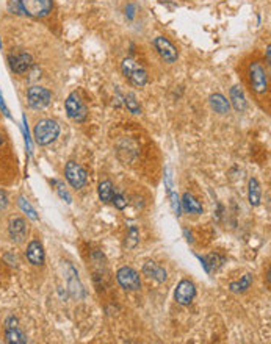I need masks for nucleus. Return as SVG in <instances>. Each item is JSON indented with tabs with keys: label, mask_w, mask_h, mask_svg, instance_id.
<instances>
[{
	"label": "nucleus",
	"mask_w": 271,
	"mask_h": 344,
	"mask_svg": "<svg viewBox=\"0 0 271 344\" xmlns=\"http://www.w3.org/2000/svg\"><path fill=\"white\" fill-rule=\"evenodd\" d=\"M60 135V125L54 119H41L33 130V136L38 146H49Z\"/></svg>",
	"instance_id": "obj_1"
},
{
	"label": "nucleus",
	"mask_w": 271,
	"mask_h": 344,
	"mask_svg": "<svg viewBox=\"0 0 271 344\" xmlns=\"http://www.w3.org/2000/svg\"><path fill=\"white\" fill-rule=\"evenodd\" d=\"M121 70L124 77L132 83V85L143 88L148 83V72L146 69L141 66L138 61H135L134 58H124L121 63Z\"/></svg>",
	"instance_id": "obj_2"
},
{
	"label": "nucleus",
	"mask_w": 271,
	"mask_h": 344,
	"mask_svg": "<svg viewBox=\"0 0 271 344\" xmlns=\"http://www.w3.org/2000/svg\"><path fill=\"white\" fill-rule=\"evenodd\" d=\"M64 108L66 113L69 116V119H72L76 122H85L86 117H88V110L85 103L82 102V99L78 97L77 92L69 94L66 102H64Z\"/></svg>",
	"instance_id": "obj_3"
},
{
	"label": "nucleus",
	"mask_w": 271,
	"mask_h": 344,
	"mask_svg": "<svg viewBox=\"0 0 271 344\" xmlns=\"http://www.w3.org/2000/svg\"><path fill=\"white\" fill-rule=\"evenodd\" d=\"M250 81L254 92L265 94L268 91V72L262 63L252 61L250 66Z\"/></svg>",
	"instance_id": "obj_4"
},
{
	"label": "nucleus",
	"mask_w": 271,
	"mask_h": 344,
	"mask_svg": "<svg viewBox=\"0 0 271 344\" xmlns=\"http://www.w3.org/2000/svg\"><path fill=\"white\" fill-rule=\"evenodd\" d=\"M116 280L127 291H138L141 288V280L138 272L130 266H122L116 272Z\"/></svg>",
	"instance_id": "obj_5"
},
{
	"label": "nucleus",
	"mask_w": 271,
	"mask_h": 344,
	"mask_svg": "<svg viewBox=\"0 0 271 344\" xmlns=\"http://www.w3.org/2000/svg\"><path fill=\"white\" fill-rule=\"evenodd\" d=\"M26 16L44 17L52 11V0H19Z\"/></svg>",
	"instance_id": "obj_6"
},
{
	"label": "nucleus",
	"mask_w": 271,
	"mask_h": 344,
	"mask_svg": "<svg viewBox=\"0 0 271 344\" xmlns=\"http://www.w3.org/2000/svg\"><path fill=\"white\" fill-rule=\"evenodd\" d=\"M64 177H66V180L69 182V185L72 188H76V189L84 188L85 183H86V171L76 161H68L66 163Z\"/></svg>",
	"instance_id": "obj_7"
},
{
	"label": "nucleus",
	"mask_w": 271,
	"mask_h": 344,
	"mask_svg": "<svg viewBox=\"0 0 271 344\" xmlns=\"http://www.w3.org/2000/svg\"><path fill=\"white\" fill-rule=\"evenodd\" d=\"M27 100L33 110H42L52 100V94L49 89L42 86H32L27 91Z\"/></svg>",
	"instance_id": "obj_8"
},
{
	"label": "nucleus",
	"mask_w": 271,
	"mask_h": 344,
	"mask_svg": "<svg viewBox=\"0 0 271 344\" xmlns=\"http://www.w3.org/2000/svg\"><path fill=\"white\" fill-rule=\"evenodd\" d=\"M154 47H156L157 53L162 56V60H164L168 64H172V63L178 61L179 52H178V49H176L174 44H172L168 38H164V36H157V38L154 39Z\"/></svg>",
	"instance_id": "obj_9"
},
{
	"label": "nucleus",
	"mask_w": 271,
	"mask_h": 344,
	"mask_svg": "<svg viewBox=\"0 0 271 344\" xmlns=\"http://www.w3.org/2000/svg\"><path fill=\"white\" fill-rule=\"evenodd\" d=\"M194 296H196V287H194V283L192 280H180L179 285H178V288H176L174 291V299L176 302H178L179 305H190L194 299Z\"/></svg>",
	"instance_id": "obj_10"
},
{
	"label": "nucleus",
	"mask_w": 271,
	"mask_h": 344,
	"mask_svg": "<svg viewBox=\"0 0 271 344\" xmlns=\"http://www.w3.org/2000/svg\"><path fill=\"white\" fill-rule=\"evenodd\" d=\"M8 63H10V67H11V70H13L14 74L24 75L33 67V58L27 52H19V53H14V55H10L8 56Z\"/></svg>",
	"instance_id": "obj_11"
},
{
	"label": "nucleus",
	"mask_w": 271,
	"mask_h": 344,
	"mask_svg": "<svg viewBox=\"0 0 271 344\" xmlns=\"http://www.w3.org/2000/svg\"><path fill=\"white\" fill-rule=\"evenodd\" d=\"M27 232H28V227H27V222L24 218H11L10 219V224H8V233H10V238L13 240L14 243H22L24 240H26L27 236Z\"/></svg>",
	"instance_id": "obj_12"
},
{
	"label": "nucleus",
	"mask_w": 271,
	"mask_h": 344,
	"mask_svg": "<svg viewBox=\"0 0 271 344\" xmlns=\"http://www.w3.org/2000/svg\"><path fill=\"white\" fill-rule=\"evenodd\" d=\"M26 257L33 266H42L44 265V258H46L42 244L40 241H36V240L30 241L28 246H27V251H26Z\"/></svg>",
	"instance_id": "obj_13"
},
{
	"label": "nucleus",
	"mask_w": 271,
	"mask_h": 344,
	"mask_svg": "<svg viewBox=\"0 0 271 344\" xmlns=\"http://www.w3.org/2000/svg\"><path fill=\"white\" fill-rule=\"evenodd\" d=\"M229 103H232L234 110L238 111V113H243L246 110V106H248V102H246V96H244V91L240 85H235L230 88V92H229Z\"/></svg>",
	"instance_id": "obj_14"
},
{
	"label": "nucleus",
	"mask_w": 271,
	"mask_h": 344,
	"mask_svg": "<svg viewBox=\"0 0 271 344\" xmlns=\"http://www.w3.org/2000/svg\"><path fill=\"white\" fill-rule=\"evenodd\" d=\"M143 274L148 276L149 279H154L158 283H163L164 280L168 279V272L164 268H162L160 265H157L156 262H148L143 266Z\"/></svg>",
	"instance_id": "obj_15"
},
{
	"label": "nucleus",
	"mask_w": 271,
	"mask_h": 344,
	"mask_svg": "<svg viewBox=\"0 0 271 344\" xmlns=\"http://www.w3.org/2000/svg\"><path fill=\"white\" fill-rule=\"evenodd\" d=\"M180 204H182V208H184L186 213H192V215H202V213H204L202 204L199 202V200H198L193 194H190V193H185V194L182 196Z\"/></svg>",
	"instance_id": "obj_16"
},
{
	"label": "nucleus",
	"mask_w": 271,
	"mask_h": 344,
	"mask_svg": "<svg viewBox=\"0 0 271 344\" xmlns=\"http://www.w3.org/2000/svg\"><path fill=\"white\" fill-rule=\"evenodd\" d=\"M208 102H210L212 110H214L215 113H218V114H228L229 110H230V103H229V100H228L224 96H222V94H220V92L212 94L210 99H208Z\"/></svg>",
	"instance_id": "obj_17"
},
{
	"label": "nucleus",
	"mask_w": 271,
	"mask_h": 344,
	"mask_svg": "<svg viewBox=\"0 0 271 344\" xmlns=\"http://www.w3.org/2000/svg\"><path fill=\"white\" fill-rule=\"evenodd\" d=\"M248 200L251 207H258L262 202V189H260V183H258L257 179H250L248 183Z\"/></svg>",
	"instance_id": "obj_18"
},
{
	"label": "nucleus",
	"mask_w": 271,
	"mask_h": 344,
	"mask_svg": "<svg viewBox=\"0 0 271 344\" xmlns=\"http://www.w3.org/2000/svg\"><path fill=\"white\" fill-rule=\"evenodd\" d=\"M114 194V188L110 180H104L99 183V199L104 204H110Z\"/></svg>",
	"instance_id": "obj_19"
},
{
	"label": "nucleus",
	"mask_w": 271,
	"mask_h": 344,
	"mask_svg": "<svg viewBox=\"0 0 271 344\" xmlns=\"http://www.w3.org/2000/svg\"><path fill=\"white\" fill-rule=\"evenodd\" d=\"M251 285H252V276L251 274H244L238 282H232L229 285V290L232 293H243L248 288H251Z\"/></svg>",
	"instance_id": "obj_20"
},
{
	"label": "nucleus",
	"mask_w": 271,
	"mask_h": 344,
	"mask_svg": "<svg viewBox=\"0 0 271 344\" xmlns=\"http://www.w3.org/2000/svg\"><path fill=\"white\" fill-rule=\"evenodd\" d=\"M5 337H6V341L11 343V344H26L27 343L26 335H24L22 332L19 330V327L5 329Z\"/></svg>",
	"instance_id": "obj_21"
},
{
	"label": "nucleus",
	"mask_w": 271,
	"mask_h": 344,
	"mask_svg": "<svg viewBox=\"0 0 271 344\" xmlns=\"http://www.w3.org/2000/svg\"><path fill=\"white\" fill-rule=\"evenodd\" d=\"M140 243V233H138V229L135 227V225H132L130 229H128V233H127V240H126V247L127 249H135Z\"/></svg>",
	"instance_id": "obj_22"
},
{
	"label": "nucleus",
	"mask_w": 271,
	"mask_h": 344,
	"mask_svg": "<svg viewBox=\"0 0 271 344\" xmlns=\"http://www.w3.org/2000/svg\"><path fill=\"white\" fill-rule=\"evenodd\" d=\"M124 103H126V106H127V110L130 111L132 114H140V113H141V106H140V103L136 102V99H135L134 94H127V96L124 97Z\"/></svg>",
	"instance_id": "obj_23"
},
{
	"label": "nucleus",
	"mask_w": 271,
	"mask_h": 344,
	"mask_svg": "<svg viewBox=\"0 0 271 344\" xmlns=\"http://www.w3.org/2000/svg\"><path fill=\"white\" fill-rule=\"evenodd\" d=\"M19 207L20 210L26 213V215L32 219V221H38V215L36 211H34V208L28 204V200H26L24 197H19Z\"/></svg>",
	"instance_id": "obj_24"
},
{
	"label": "nucleus",
	"mask_w": 271,
	"mask_h": 344,
	"mask_svg": "<svg viewBox=\"0 0 271 344\" xmlns=\"http://www.w3.org/2000/svg\"><path fill=\"white\" fill-rule=\"evenodd\" d=\"M8 11L13 14H18V16H26L19 0H8Z\"/></svg>",
	"instance_id": "obj_25"
},
{
	"label": "nucleus",
	"mask_w": 271,
	"mask_h": 344,
	"mask_svg": "<svg viewBox=\"0 0 271 344\" xmlns=\"http://www.w3.org/2000/svg\"><path fill=\"white\" fill-rule=\"evenodd\" d=\"M112 202L114 204V207H116L118 210H124V208L127 207V202H128V200L124 197V194H121V193H114V194H113V199H112Z\"/></svg>",
	"instance_id": "obj_26"
},
{
	"label": "nucleus",
	"mask_w": 271,
	"mask_h": 344,
	"mask_svg": "<svg viewBox=\"0 0 271 344\" xmlns=\"http://www.w3.org/2000/svg\"><path fill=\"white\" fill-rule=\"evenodd\" d=\"M170 199H171V207H172V211L176 216L180 215V200H179V196L176 193H170Z\"/></svg>",
	"instance_id": "obj_27"
},
{
	"label": "nucleus",
	"mask_w": 271,
	"mask_h": 344,
	"mask_svg": "<svg viewBox=\"0 0 271 344\" xmlns=\"http://www.w3.org/2000/svg\"><path fill=\"white\" fill-rule=\"evenodd\" d=\"M56 191H58V194H60V197H62V199H66V202H68V204H70V196L68 194V191H66L64 186H63L62 183H58Z\"/></svg>",
	"instance_id": "obj_28"
},
{
	"label": "nucleus",
	"mask_w": 271,
	"mask_h": 344,
	"mask_svg": "<svg viewBox=\"0 0 271 344\" xmlns=\"http://www.w3.org/2000/svg\"><path fill=\"white\" fill-rule=\"evenodd\" d=\"M6 207H8V197H6V193L0 189V210H5Z\"/></svg>",
	"instance_id": "obj_29"
},
{
	"label": "nucleus",
	"mask_w": 271,
	"mask_h": 344,
	"mask_svg": "<svg viewBox=\"0 0 271 344\" xmlns=\"http://www.w3.org/2000/svg\"><path fill=\"white\" fill-rule=\"evenodd\" d=\"M18 324H19V323H18V319L11 316V318H8V319H6V323H5V329H14V327H19Z\"/></svg>",
	"instance_id": "obj_30"
},
{
	"label": "nucleus",
	"mask_w": 271,
	"mask_h": 344,
	"mask_svg": "<svg viewBox=\"0 0 271 344\" xmlns=\"http://www.w3.org/2000/svg\"><path fill=\"white\" fill-rule=\"evenodd\" d=\"M126 13L128 16V19H134V16H135V5L134 3H128L127 8H126Z\"/></svg>",
	"instance_id": "obj_31"
},
{
	"label": "nucleus",
	"mask_w": 271,
	"mask_h": 344,
	"mask_svg": "<svg viewBox=\"0 0 271 344\" xmlns=\"http://www.w3.org/2000/svg\"><path fill=\"white\" fill-rule=\"evenodd\" d=\"M270 50H271V47L266 45V63H268V64L271 63V52H270Z\"/></svg>",
	"instance_id": "obj_32"
},
{
	"label": "nucleus",
	"mask_w": 271,
	"mask_h": 344,
	"mask_svg": "<svg viewBox=\"0 0 271 344\" xmlns=\"http://www.w3.org/2000/svg\"><path fill=\"white\" fill-rule=\"evenodd\" d=\"M0 47H2V42H0Z\"/></svg>",
	"instance_id": "obj_33"
}]
</instances>
